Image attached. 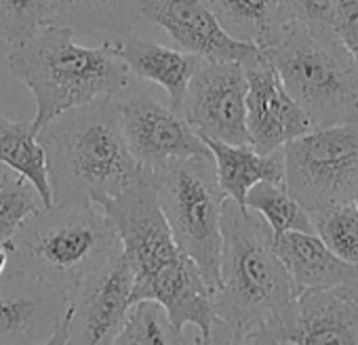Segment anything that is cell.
Returning <instances> with one entry per match:
<instances>
[{
  "label": "cell",
  "instance_id": "9",
  "mask_svg": "<svg viewBox=\"0 0 358 345\" xmlns=\"http://www.w3.org/2000/svg\"><path fill=\"white\" fill-rule=\"evenodd\" d=\"M179 114L203 141L249 145L243 64L207 61L190 80Z\"/></svg>",
  "mask_w": 358,
  "mask_h": 345
},
{
  "label": "cell",
  "instance_id": "35",
  "mask_svg": "<svg viewBox=\"0 0 358 345\" xmlns=\"http://www.w3.org/2000/svg\"><path fill=\"white\" fill-rule=\"evenodd\" d=\"M352 203H354V207H356V211H358V190L354 192V196H352Z\"/></svg>",
  "mask_w": 358,
  "mask_h": 345
},
{
  "label": "cell",
  "instance_id": "3",
  "mask_svg": "<svg viewBox=\"0 0 358 345\" xmlns=\"http://www.w3.org/2000/svg\"><path fill=\"white\" fill-rule=\"evenodd\" d=\"M36 139L47 156L53 205H101L145 179V170L127 145L116 97L64 112L45 124Z\"/></svg>",
  "mask_w": 358,
  "mask_h": 345
},
{
  "label": "cell",
  "instance_id": "7",
  "mask_svg": "<svg viewBox=\"0 0 358 345\" xmlns=\"http://www.w3.org/2000/svg\"><path fill=\"white\" fill-rule=\"evenodd\" d=\"M145 179L175 242L196 263L213 299L220 284L222 209L226 200L213 154L190 156L145 170Z\"/></svg>",
  "mask_w": 358,
  "mask_h": 345
},
{
  "label": "cell",
  "instance_id": "17",
  "mask_svg": "<svg viewBox=\"0 0 358 345\" xmlns=\"http://www.w3.org/2000/svg\"><path fill=\"white\" fill-rule=\"evenodd\" d=\"M118 57L137 78L158 85L169 95V108L175 112L182 108L194 74L207 64L192 53L169 49L150 38L129 34L118 38Z\"/></svg>",
  "mask_w": 358,
  "mask_h": 345
},
{
  "label": "cell",
  "instance_id": "21",
  "mask_svg": "<svg viewBox=\"0 0 358 345\" xmlns=\"http://www.w3.org/2000/svg\"><path fill=\"white\" fill-rule=\"evenodd\" d=\"M222 28L262 51L272 47L285 26L278 0H205Z\"/></svg>",
  "mask_w": 358,
  "mask_h": 345
},
{
  "label": "cell",
  "instance_id": "16",
  "mask_svg": "<svg viewBox=\"0 0 358 345\" xmlns=\"http://www.w3.org/2000/svg\"><path fill=\"white\" fill-rule=\"evenodd\" d=\"M272 247L293 282L295 295L358 282V265L333 255L316 234L287 232L272 236Z\"/></svg>",
  "mask_w": 358,
  "mask_h": 345
},
{
  "label": "cell",
  "instance_id": "29",
  "mask_svg": "<svg viewBox=\"0 0 358 345\" xmlns=\"http://www.w3.org/2000/svg\"><path fill=\"white\" fill-rule=\"evenodd\" d=\"M205 345H253V341L236 328L228 326L226 322L213 318L209 335L205 337Z\"/></svg>",
  "mask_w": 358,
  "mask_h": 345
},
{
  "label": "cell",
  "instance_id": "2",
  "mask_svg": "<svg viewBox=\"0 0 358 345\" xmlns=\"http://www.w3.org/2000/svg\"><path fill=\"white\" fill-rule=\"evenodd\" d=\"M293 282L274 253L272 232L247 207L226 198L222 209L215 318L247 337L282 339L295 303Z\"/></svg>",
  "mask_w": 358,
  "mask_h": 345
},
{
  "label": "cell",
  "instance_id": "15",
  "mask_svg": "<svg viewBox=\"0 0 358 345\" xmlns=\"http://www.w3.org/2000/svg\"><path fill=\"white\" fill-rule=\"evenodd\" d=\"M280 341L358 345V301L343 286L299 293Z\"/></svg>",
  "mask_w": 358,
  "mask_h": 345
},
{
  "label": "cell",
  "instance_id": "22",
  "mask_svg": "<svg viewBox=\"0 0 358 345\" xmlns=\"http://www.w3.org/2000/svg\"><path fill=\"white\" fill-rule=\"evenodd\" d=\"M186 328L177 330L160 303L135 301L112 345H194L196 332L186 335Z\"/></svg>",
  "mask_w": 358,
  "mask_h": 345
},
{
  "label": "cell",
  "instance_id": "5",
  "mask_svg": "<svg viewBox=\"0 0 358 345\" xmlns=\"http://www.w3.org/2000/svg\"><path fill=\"white\" fill-rule=\"evenodd\" d=\"M7 251L9 265L47 280L72 297L122 253V244L99 205L64 200L30 215Z\"/></svg>",
  "mask_w": 358,
  "mask_h": 345
},
{
  "label": "cell",
  "instance_id": "23",
  "mask_svg": "<svg viewBox=\"0 0 358 345\" xmlns=\"http://www.w3.org/2000/svg\"><path fill=\"white\" fill-rule=\"evenodd\" d=\"M245 207L257 213L266 226L270 228L272 236H280L287 232H306L316 234L312 217L308 211L287 192L285 186L276 184H255L245 198Z\"/></svg>",
  "mask_w": 358,
  "mask_h": 345
},
{
  "label": "cell",
  "instance_id": "24",
  "mask_svg": "<svg viewBox=\"0 0 358 345\" xmlns=\"http://www.w3.org/2000/svg\"><path fill=\"white\" fill-rule=\"evenodd\" d=\"M316 236L339 259L358 265V211L352 200L312 217Z\"/></svg>",
  "mask_w": 358,
  "mask_h": 345
},
{
  "label": "cell",
  "instance_id": "26",
  "mask_svg": "<svg viewBox=\"0 0 358 345\" xmlns=\"http://www.w3.org/2000/svg\"><path fill=\"white\" fill-rule=\"evenodd\" d=\"M49 24V0H0V43L17 47Z\"/></svg>",
  "mask_w": 358,
  "mask_h": 345
},
{
  "label": "cell",
  "instance_id": "27",
  "mask_svg": "<svg viewBox=\"0 0 358 345\" xmlns=\"http://www.w3.org/2000/svg\"><path fill=\"white\" fill-rule=\"evenodd\" d=\"M282 24H303L318 30H331L333 0H278Z\"/></svg>",
  "mask_w": 358,
  "mask_h": 345
},
{
  "label": "cell",
  "instance_id": "34",
  "mask_svg": "<svg viewBox=\"0 0 358 345\" xmlns=\"http://www.w3.org/2000/svg\"><path fill=\"white\" fill-rule=\"evenodd\" d=\"M194 345H205V337L196 330V337H194Z\"/></svg>",
  "mask_w": 358,
  "mask_h": 345
},
{
  "label": "cell",
  "instance_id": "25",
  "mask_svg": "<svg viewBox=\"0 0 358 345\" xmlns=\"http://www.w3.org/2000/svg\"><path fill=\"white\" fill-rule=\"evenodd\" d=\"M45 205L38 192L22 177L0 179V247H9L22 223Z\"/></svg>",
  "mask_w": 358,
  "mask_h": 345
},
{
  "label": "cell",
  "instance_id": "1",
  "mask_svg": "<svg viewBox=\"0 0 358 345\" xmlns=\"http://www.w3.org/2000/svg\"><path fill=\"white\" fill-rule=\"evenodd\" d=\"M99 207L120 236L133 276L131 303L156 301L177 330L192 326L207 337L215 318L211 291L196 263L175 242L148 179Z\"/></svg>",
  "mask_w": 358,
  "mask_h": 345
},
{
  "label": "cell",
  "instance_id": "14",
  "mask_svg": "<svg viewBox=\"0 0 358 345\" xmlns=\"http://www.w3.org/2000/svg\"><path fill=\"white\" fill-rule=\"evenodd\" d=\"M131 291L133 276L120 253L70 297L68 345H112L131 307Z\"/></svg>",
  "mask_w": 358,
  "mask_h": 345
},
{
  "label": "cell",
  "instance_id": "8",
  "mask_svg": "<svg viewBox=\"0 0 358 345\" xmlns=\"http://www.w3.org/2000/svg\"><path fill=\"white\" fill-rule=\"evenodd\" d=\"M285 188L310 217L358 190V122L318 126L282 145Z\"/></svg>",
  "mask_w": 358,
  "mask_h": 345
},
{
  "label": "cell",
  "instance_id": "4",
  "mask_svg": "<svg viewBox=\"0 0 358 345\" xmlns=\"http://www.w3.org/2000/svg\"><path fill=\"white\" fill-rule=\"evenodd\" d=\"M64 26H47L7 57L9 72L36 101L32 131H38L68 110L103 97H116L129 87V70L118 57V38L83 47Z\"/></svg>",
  "mask_w": 358,
  "mask_h": 345
},
{
  "label": "cell",
  "instance_id": "31",
  "mask_svg": "<svg viewBox=\"0 0 358 345\" xmlns=\"http://www.w3.org/2000/svg\"><path fill=\"white\" fill-rule=\"evenodd\" d=\"M253 341V345H297L293 341H278L272 337H249Z\"/></svg>",
  "mask_w": 358,
  "mask_h": 345
},
{
  "label": "cell",
  "instance_id": "11",
  "mask_svg": "<svg viewBox=\"0 0 358 345\" xmlns=\"http://www.w3.org/2000/svg\"><path fill=\"white\" fill-rule=\"evenodd\" d=\"M68 305L64 288L9 265L0 276V345H43Z\"/></svg>",
  "mask_w": 358,
  "mask_h": 345
},
{
  "label": "cell",
  "instance_id": "30",
  "mask_svg": "<svg viewBox=\"0 0 358 345\" xmlns=\"http://www.w3.org/2000/svg\"><path fill=\"white\" fill-rule=\"evenodd\" d=\"M43 345H68V311H66V318L62 320V324L55 328V332Z\"/></svg>",
  "mask_w": 358,
  "mask_h": 345
},
{
  "label": "cell",
  "instance_id": "6",
  "mask_svg": "<svg viewBox=\"0 0 358 345\" xmlns=\"http://www.w3.org/2000/svg\"><path fill=\"white\" fill-rule=\"evenodd\" d=\"M264 53L314 129L358 122V66L333 30L291 22Z\"/></svg>",
  "mask_w": 358,
  "mask_h": 345
},
{
  "label": "cell",
  "instance_id": "13",
  "mask_svg": "<svg viewBox=\"0 0 358 345\" xmlns=\"http://www.w3.org/2000/svg\"><path fill=\"white\" fill-rule=\"evenodd\" d=\"M141 17L162 28L182 51L209 64H249L262 49L232 38L205 0H141Z\"/></svg>",
  "mask_w": 358,
  "mask_h": 345
},
{
  "label": "cell",
  "instance_id": "32",
  "mask_svg": "<svg viewBox=\"0 0 358 345\" xmlns=\"http://www.w3.org/2000/svg\"><path fill=\"white\" fill-rule=\"evenodd\" d=\"M7 267H9V251L5 247H0V276L5 274Z\"/></svg>",
  "mask_w": 358,
  "mask_h": 345
},
{
  "label": "cell",
  "instance_id": "33",
  "mask_svg": "<svg viewBox=\"0 0 358 345\" xmlns=\"http://www.w3.org/2000/svg\"><path fill=\"white\" fill-rule=\"evenodd\" d=\"M343 288H345V291H348V293L358 301V282H354V284H350V286H343Z\"/></svg>",
  "mask_w": 358,
  "mask_h": 345
},
{
  "label": "cell",
  "instance_id": "18",
  "mask_svg": "<svg viewBox=\"0 0 358 345\" xmlns=\"http://www.w3.org/2000/svg\"><path fill=\"white\" fill-rule=\"evenodd\" d=\"M213 154L220 188L226 198L245 207L247 192L262 182L285 186L282 147L270 154H259L251 145H230L222 141H205Z\"/></svg>",
  "mask_w": 358,
  "mask_h": 345
},
{
  "label": "cell",
  "instance_id": "28",
  "mask_svg": "<svg viewBox=\"0 0 358 345\" xmlns=\"http://www.w3.org/2000/svg\"><path fill=\"white\" fill-rule=\"evenodd\" d=\"M331 30L358 66V0H333Z\"/></svg>",
  "mask_w": 358,
  "mask_h": 345
},
{
  "label": "cell",
  "instance_id": "12",
  "mask_svg": "<svg viewBox=\"0 0 358 345\" xmlns=\"http://www.w3.org/2000/svg\"><path fill=\"white\" fill-rule=\"evenodd\" d=\"M243 68L247 76V133L253 149L259 154L276 152L314 129L264 51Z\"/></svg>",
  "mask_w": 358,
  "mask_h": 345
},
{
  "label": "cell",
  "instance_id": "19",
  "mask_svg": "<svg viewBox=\"0 0 358 345\" xmlns=\"http://www.w3.org/2000/svg\"><path fill=\"white\" fill-rule=\"evenodd\" d=\"M49 17L74 34L122 38L141 17V0H49Z\"/></svg>",
  "mask_w": 358,
  "mask_h": 345
},
{
  "label": "cell",
  "instance_id": "20",
  "mask_svg": "<svg viewBox=\"0 0 358 345\" xmlns=\"http://www.w3.org/2000/svg\"><path fill=\"white\" fill-rule=\"evenodd\" d=\"M0 164L26 179L38 192L45 207L53 205L47 156L32 131V122L11 120L0 114Z\"/></svg>",
  "mask_w": 358,
  "mask_h": 345
},
{
  "label": "cell",
  "instance_id": "10",
  "mask_svg": "<svg viewBox=\"0 0 358 345\" xmlns=\"http://www.w3.org/2000/svg\"><path fill=\"white\" fill-rule=\"evenodd\" d=\"M120 124L133 158L143 170L190 156H211L207 143L184 116L145 95L118 101Z\"/></svg>",
  "mask_w": 358,
  "mask_h": 345
}]
</instances>
